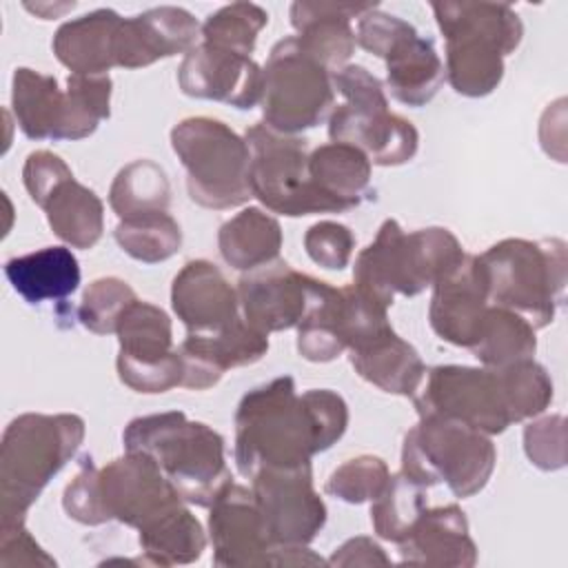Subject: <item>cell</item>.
<instances>
[{
  "instance_id": "6da1fadb",
  "label": "cell",
  "mask_w": 568,
  "mask_h": 568,
  "mask_svg": "<svg viewBox=\"0 0 568 568\" xmlns=\"http://www.w3.org/2000/svg\"><path fill=\"white\" fill-rule=\"evenodd\" d=\"M317 453H324L320 430L291 375L255 386L240 399L233 457L242 477L311 466Z\"/></svg>"
},
{
  "instance_id": "7a4b0ae2",
  "label": "cell",
  "mask_w": 568,
  "mask_h": 568,
  "mask_svg": "<svg viewBox=\"0 0 568 568\" xmlns=\"http://www.w3.org/2000/svg\"><path fill=\"white\" fill-rule=\"evenodd\" d=\"M124 450L149 455L169 477L178 495L209 508L233 481L224 455V437L182 410L135 417L122 433Z\"/></svg>"
},
{
  "instance_id": "3957f363",
  "label": "cell",
  "mask_w": 568,
  "mask_h": 568,
  "mask_svg": "<svg viewBox=\"0 0 568 568\" xmlns=\"http://www.w3.org/2000/svg\"><path fill=\"white\" fill-rule=\"evenodd\" d=\"M437 27L446 40V80L466 98L493 93L504 78V58L521 38L524 24L506 2H433Z\"/></svg>"
},
{
  "instance_id": "277c9868",
  "label": "cell",
  "mask_w": 568,
  "mask_h": 568,
  "mask_svg": "<svg viewBox=\"0 0 568 568\" xmlns=\"http://www.w3.org/2000/svg\"><path fill=\"white\" fill-rule=\"evenodd\" d=\"M84 433L75 413H22L9 422L0 446V526L27 519L47 484L78 453Z\"/></svg>"
},
{
  "instance_id": "5b68a950",
  "label": "cell",
  "mask_w": 568,
  "mask_h": 568,
  "mask_svg": "<svg viewBox=\"0 0 568 568\" xmlns=\"http://www.w3.org/2000/svg\"><path fill=\"white\" fill-rule=\"evenodd\" d=\"M464 257L459 240L448 229L428 226L406 233L397 220L388 217L355 257L353 284L390 308L395 295H419Z\"/></svg>"
},
{
  "instance_id": "8992f818",
  "label": "cell",
  "mask_w": 568,
  "mask_h": 568,
  "mask_svg": "<svg viewBox=\"0 0 568 568\" xmlns=\"http://www.w3.org/2000/svg\"><path fill=\"white\" fill-rule=\"evenodd\" d=\"M477 257L490 304L524 315L535 328L552 324L568 280L564 240L506 237Z\"/></svg>"
},
{
  "instance_id": "52a82bcc",
  "label": "cell",
  "mask_w": 568,
  "mask_h": 568,
  "mask_svg": "<svg viewBox=\"0 0 568 568\" xmlns=\"http://www.w3.org/2000/svg\"><path fill=\"white\" fill-rule=\"evenodd\" d=\"M495 464L490 435L448 417L419 415L404 435L402 473L426 488L446 484L459 499L484 490Z\"/></svg>"
},
{
  "instance_id": "ba28073f",
  "label": "cell",
  "mask_w": 568,
  "mask_h": 568,
  "mask_svg": "<svg viewBox=\"0 0 568 568\" xmlns=\"http://www.w3.org/2000/svg\"><path fill=\"white\" fill-rule=\"evenodd\" d=\"M333 87L344 95V104L328 115L331 142L359 149L377 166H399L415 158L419 133L410 120L388 111L379 78L366 67L346 64L333 73Z\"/></svg>"
},
{
  "instance_id": "9c48e42d",
  "label": "cell",
  "mask_w": 568,
  "mask_h": 568,
  "mask_svg": "<svg viewBox=\"0 0 568 568\" xmlns=\"http://www.w3.org/2000/svg\"><path fill=\"white\" fill-rule=\"evenodd\" d=\"M171 146L186 171L189 197L204 209H235L251 195L246 140L226 122L193 115L171 129Z\"/></svg>"
},
{
  "instance_id": "30bf717a",
  "label": "cell",
  "mask_w": 568,
  "mask_h": 568,
  "mask_svg": "<svg viewBox=\"0 0 568 568\" xmlns=\"http://www.w3.org/2000/svg\"><path fill=\"white\" fill-rule=\"evenodd\" d=\"M333 102V73L308 55L295 36L275 42L262 67V122L280 133L300 135L322 124Z\"/></svg>"
},
{
  "instance_id": "8fae6325",
  "label": "cell",
  "mask_w": 568,
  "mask_h": 568,
  "mask_svg": "<svg viewBox=\"0 0 568 568\" xmlns=\"http://www.w3.org/2000/svg\"><path fill=\"white\" fill-rule=\"evenodd\" d=\"M244 140L251 153V195L257 197L266 211L286 217L342 213L311 180L306 138L286 135L257 122L246 129Z\"/></svg>"
},
{
  "instance_id": "7c38bea8",
  "label": "cell",
  "mask_w": 568,
  "mask_h": 568,
  "mask_svg": "<svg viewBox=\"0 0 568 568\" xmlns=\"http://www.w3.org/2000/svg\"><path fill=\"white\" fill-rule=\"evenodd\" d=\"M417 415H439L486 435L504 433L513 422L495 368L433 366L413 395Z\"/></svg>"
},
{
  "instance_id": "4fadbf2b",
  "label": "cell",
  "mask_w": 568,
  "mask_h": 568,
  "mask_svg": "<svg viewBox=\"0 0 568 568\" xmlns=\"http://www.w3.org/2000/svg\"><path fill=\"white\" fill-rule=\"evenodd\" d=\"M251 490L273 550L308 546L326 524V504L313 488L311 466L260 470L251 477Z\"/></svg>"
},
{
  "instance_id": "5bb4252c",
  "label": "cell",
  "mask_w": 568,
  "mask_h": 568,
  "mask_svg": "<svg viewBox=\"0 0 568 568\" xmlns=\"http://www.w3.org/2000/svg\"><path fill=\"white\" fill-rule=\"evenodd\" d=\"M320 286L322 280L300 273L277 257L275 262L246 271L237 280L242 317L266 335L297 328Z\"/></svg>"
},
{
  "instance_id": "9a60e30c",
  "label": "cell",
  "mask_w": 568,
  "mask_h": 568,
  "mask_svg": "<svg viewBox=\"0 0 568 568\" xmlns=\"http://www.w3.org/2000/svg\"><path fill=\"white\" fill-rule=\"evenodd\" d=\"M100 493L111 519L135 530L184 504L162 468L149 455L133 450L100 468Z\"/></svg>"
},
{
  "instance_id": "2e32d148",
  "label": "cell",
  "mask_w": 568,
  "mask_h": 568,
  "mask_svg": "<svg viewBox=\"0 0 568 568\" xmlns=\"http://www.w3.org/2000/svg\"><path fill=\"white\" fill-rule=\"evenodd\" d=\"M178 84L184 95L215 100L246 111L260 104L262 67L248 55L200 42L184 53L178 69Z\"/></svg>"
},
{
  "instance_id": "e0dca14e",
  "label": "cell",
  "mask_w": 568,
  "mask_h": 568,
  "mask_svg": "<svg viewBox=\"0 0 568 568\" xmlns=\"http://www.w3.org/2000/svg\"><path fill=\"white\" fill-rule=\"evenodd\" d=\"M213 564L222 568L271 566L273 546L266 537L253 490L231 481L209 506Z\"/></svg>"
},
{
  "instance_id": "ac0fdd59",
  "label": "cell",
  "mask_w": 568,
  "mask_h": 568,
  "mask_svg": "<svg viewBox=\"0 0 568 568\" xmlns=\"http://www.w3.org/2000/svg\"><path fill=\"white\" fill-rule=\"evenodd\" d=\"M268 351V335L253 328L244 317L215 333H186L178 346L182 359V388L206 390L229 368L251 366Z\"/></svg>"
},
{
  "instance_id": "d6986e66",
  "label": "cell",
  "mask_w": 568,
  "mask_h": 568,
  "mask_svg": "<svg viewBox=\"0 0 568 568\" xmlns=\"http://www.w3.org/2000/svg\"><path fill=\"white\" fill-rule=\"evenodd\" d=\"M202 24L182 7H153L133 18H124L115 36V67L142 69L158 60L189 53Z\"/></svg>"
},
{
  "instance_id": "ffe728a7",
  "label": "cell",
  "mask_w": 568,
  "mask_h": 568,
  "mask_svg": "<svg viewBox=\"0 0 568 568\" xmlns=\"http://www.w3.org/2000/svg\"><path fill=\"white\" fill-rule=\"evenodd\" d=\"M488 306V286L479 257L466 253L448 275L433 284L428 322L439 339L470 348Z\"/></svg>"
},
{
  "instance_id": "44dd1931",
  "label": "cell",
  "mask_w": 568,
  "mask_h": 568,
  "mask_svg": "<svg viewBox=\"0 0 568 568\" xmlns=\"http://www.w3.org/2000/svg\"><path fill=\"white\" fill-rule=\"evenodd\" d=\"M171 308L186 333H215L242 317L237 288L209 260H191L171 284Z\"/></svg>"
},
{
  "instance_id": "7402d4cb",
  "label": "cell",
  "mask_w": 568,
  "mask_h": 568,
  "mask_svg": "<svg viewBox=\"0 0 568 568\" xmlns=\"http://www.w3.org/2000/svg\"><path fill=\"white\" fill-rule=\"evenodd\" d=\"M399 561L413 566L473 568L477 546L468 532L466 513L457 504L424 508L406 539L397 544Z\"/></svg>"
},
{
  "instance_id": "603a6c76",
  "label": "cell",
  "mask_w": 568,
  "mask_h": 568,
  "mask_svg": "<svg viewBox=\"0 0 568 568\" xmlns=\"http://www.w3.org/2000/svg\"><path fill=\"white\" fill-rule=\"evenodd\" d=\"M377 4L355 2H304L291 4V24L297 31L300 47L331 73L344 69L355 53L353 20L362 18Z\"/></svg>"
},
{
  "instance_id": "cb8c5ba5",
  "label": "cell",
  "mask_w": 568,
  "mask_h": 568,
  "mask_svg": "<svg viewBox=\"0 0 568 568\" xmlns=\"http://www.w3.org/2000/svg\"><path fill=\"white\" fill-rule=\"evenodd\" d=\"M386 62V87L406 106L428 104L442 89L446 73L430 38L408 24L382 55Z\"/></svg>"
},
{
  "instance_id": "d4e9b609",
  "label": "cell",
  "mask_w": 568,
  "mask_h": 568,
  "mask_svg": "<svg viewBox=\"0 0 568 568\" xmlns=\"http://www.w3.org/2000/svg\"><path fill=\"white\" fill-rule=\"evenodd\" d=\"M122 20L113 9H95L67 20L51 42L58 62L78 75H109L115 67L113 47Z\"/></svg>"
},
{
  "instance_id": "484cf974",
  "label": "cell",
  "mask_w": 568,
  "mask_h": 568,
  "mask_svg": "<svg viewBox=\"0 0 568 568\" xmlns=\"http://www.w3.org/2000/svg\"><path fill=\"white\" fill-rule=\"evenodd\" d=\"M348 353L355 373L390 395L413 397L426 377V366L417 348L402 339L395 328H388Z\"/></svg>"
},
{
  "instance_id": "4316f807",
  "label": "cell",
  "mask_w": 568,
  "mask_h": 568,
  "mask_svg": "<svg viewBox=\"0 0 568 568\" xmlns=\"http://www.w3.org/2000/svg\"><path fill=\"white\" fill-rule=\"evenodd\" d=\"M4 277L27 304H42L73 295L82 273L71 246H44L7 260Z\"/></svg>"
},
{
  "instance_id": "83f0119b",
  "label": "cell",
  "mask_w": 568,
  "mask_h": 568,
  "mask_svg": "<svg viewBox=\"0 0 568 568\" xmlns=\"http://www.w3.org/2000/svg\"><path fill=\"white\" fill-rule=\"evenodd\" d=\"M217 248L229 266L246 273L280 257L282 226L264 209L246 206L220 226Z\"/></svg>"
},
{
  "instance_id": "f1b7e54d",
  "label": "cell",
  "mask_w": 568,
  "mask_h": 568,
  "mask_svg": "<svg viewBox=\"0 0 568 568\" xmlns=\"http://www.w3.org/2000/svg\"><path fill=\"white\" fill-rule=\"evenodd\" d=\"M371 160L355 146L328 142L308 153V173L313 184L333 200L339 211L355 209L371 186Z\"/></svg>"
},
{
  "instance_id": "f546056e",
  "label": "cell",
  "mask_w": 568,
  "mask_h": 568,
  "mask_svg": "<svg viewBox=\"0 0 568 568\" xmlns=\"http://www.w3.org/2000/svg\"><path fill=\"white\" fill-rule=\"evenodd\" d=\"M55 237L71 248H93L104 231V204L75 178L64 180L42 204Z\"/></svg>"
},
{
  "instance_id": "4dcf8cb0",
  "label": "cell",
  "mask_w": 568,
  "mask_h": 568,
  "mask_svg": "<svg viewBox=\"0 0 568 568\" xmlns=\"http://www.w3.org/2000/svg\"><path fill=\"white\" fill-rule=\"evenodd\" d=\"M11 106L29 140H55L64 118V91L53 75L18 67L11 80Z\"/></svg>"
},
{
  "instance_id": "1f68e13d",
  "label": "cell",
  "mask_w": 568,
  "mask_h": 568,
  "mask_svg": "<svg viewBox=\"0 0 568 568\" xmlns=\"http://www.w3.org/2000/svg\"><path fill=\"white\" fill-rule=\"evenodd\" d=\"M138 532L146 564L153 566L193 564L206 548L204 528L200 519L189 510L186 501L164 513Z\"/></svg>"
},
{
  "instance_id": "d6a6232c",
  "label": "cell",
  "mask_w": 568,
  "mask_h": 568,
  "mask_svg": "<svg viewBox=\"0 0 568 568\" xmlns=\"http://www.w3.org/2000/svg\"><path fill=\"white\" fill-rule=\"evenodd\" d=\"M535 326L519 313L490 304L486 308L477 339L468 348L481 366L501 368L519 359H528L537 351Z\"/></svg>"
},
{
  "instance_id": "836d02e7",
  "label": "cell",
  "mask_w": 568,
  "mask_h": 568,
  "mask_svg": "<svg viewBox=\"0 0 568 568\" xmlns=\"http://www.w3.org/2000/svg\"><path fill=\"white\" fill-rule=\"evenodd\" d=\"M169 204V175L158 162L149 158L124 164L109 189V206L120 220L166 211Z\"/></svg>"
},
{
  "instance_id": "e575fe53",
  "label": "cell",
  "mask_w": 568,
  "mask_h": 568,
  "mask_svg": "<svg viewBox=\"0 0 568 568\" xmlns=\"http://www.w3.org/2000/svg\"><path fill=\"white\" fill-rule=\"evenodd\" d=\"M118 357L131 362H158L171 355L173 324L166 311L151 302L135 300L120 317L118 328Z\"/></svg>"
},
{
  "instance_id": "d590c367",
  "label": "cell",
  "mask_w": 568,
  "mask_h": 568,
  "mask_svg": "<svg viewBox=\"0 0 568 568\" xmlns=\"http://www.w3.org/2000/svg\"><path fill=\"white\" fill-rule=\"evenodd\" d=\"M297 353L308 362H333L346 351L339 322V288L322 282L313 304L297 324Z\"/></svg>"
},
{
  "instance_id": "8d00e7d4",
  "label": "cell",
  "mask_w": 568,
  "mask_h": 568,
  "mask_svg": "<svg viewBox=\"0 0 568 568\" xmlns=\"http://www.w3.org/2000/svg\"><path fill=\"white\" fill-rule=\"evenodd\" d=\"M426 486L410 479L406 473L390 475L384 490L371 501L373 530L393 544H399L410 532L417 517L428 506Z\"/></svg>"
},
{
  "instance_id": "74e56055",
  "label": "cell",
  "mask_w": 568,
  "mask_h": 568,
  "mask_svg": "<svg viewBox=\"0 0 568 568\" xmlns=\"http://www.w3.org/2000/svg\"><path fill=\"white\" fill-rule=\"evenodd\" d=\"M113 237L129 257L142 264L166 262L182 246V229L166 211L120 220Z\"/></svg>"
},
{
  "instance_id": "f35d334b",
  "label": "cell",
  "mask_w": 568,
  "mask_h": 568,
  "mask_svg": "<svg viewBox=\"0 0 568 568\" xmlns=\"http://www.w3.org/2000/svg\"><path fill=\"white\" fill-rule=\"evenodd\" d=\"M111 89L109 75L71 73L64 89V118L58 142L89 138L111 115Z\"/></svg>"
},
{
  "instance_id": "ab89813d",
  "label": "cell",
  "mask_w": 568,
  "mask_h": 568,
  "mask_svg": "<svg viewBox=\"0 0 568 568\" xmlns=\"http://www.w3.org/2000/svg\"><path fill=\"white\" fill-rule=\"evenodd\" d=\"M495 371L499 375L506 408L513 424L537 417L550 406L555 395L552 379L548 371L532 357L513 362Z\"/></svg>"
},
{
  "instance_id": "60d3db41",
  "label": "cell",
  "mask_w": 568,
  "mask_h": 568,
  "mask_svg": "<svg viewBox=\"0 0 568 568\" xmlns=\"http://www.w3.org/2000/svg\"><path fill=\"white\" fill-rule=\"evenodd\" d=\"M268 24V13L253 2H231L213 11L202 24V42L248 55L255 49L260 31Z\"/></svg>"
},
{
  "instance_id": "b9f144b4",
  "label": "cell",
  "mask_w": 568,
  "mask_h": 568,
  "mask_svg": "<svg viewBox=\"0 0 568 568\" xmlns=\"http://www.w3.org/2000/svg\"><path fill=\"white\" fill-rule=\"evenodd\" d=\"M138 300L129 282L106 275L93 280L80 300L78 320L80 324L95 335H111L118 328L122 313Z\"/></svg>"
},
{
  "instance_id": "7bdbcfd3",
  "label": "cell",
  "mask_w": 568,
  "mask_h": 568,
  "mask_svg": "<svg viewBox=\"0 0 568 568\" xmlns=\"http://www.w3.org/2000/svg\"><path fill=\"white\" fill-rule=\"evenodd\" d=\"M390 479L386 462L377 455H357L339 464L326 479L324 493L346 504L373 501Z\"/></svg>"
},
{
  "instance_id": "ee69618b",
  "label": "cell",
  "mask_w": 568,
  "mask_h": 568,
  "mask_svg": "<svg viewBox=\"0 0 568 568\" xmlns=\"http://www.w3.org/2000/svg\"><path fill=\"white\" fill-rule=\"evenodd\" d=\"M62 508L73 521L84 526H102L111 521V515L100 493V468L89 455L80 459L75 477L64 488Z\"/></svg>"
},
{
  "instance_id": "f6af8a7d",
  "label": "cell",
  "mask_w": 568,
  "mask_h": 568,
  "mask_svg": "<svg viewBox=\"0 0 568 568\" xmlns=\"http://www.w3.org/2000/svg\"><path fill=\"white\" fill-rule=\"evenodd\" d=\"M304 248L306 255L326 271H342L348 266L353 248H355V235L353 231L333 220H322L308 226L304 233Z\"/></svg>"
},
{
  "instance_id": "bcb514c9",
  "label": "cell",
  "mask_w": 568,
  "mask_h": 568,
  "mask_svg": "<svg viewBox=\"0 0 568 568\" xmlns=\"http://www.w3.org/2000/svg\"><path fill=\"white\" fill-rule=\"evenodd\" d=\"M115 368L120 382L135 393L155 395L182 386V359L178 348L158 362H131L118 357Z\"/></svg>"
},
{
  "instance_id": "7dc6e473",
  "label": "cell",
  "mask_w": 568,
  "mask_h": 568,
  "mask_svg": "<svg viewBox=\"0 0 568 568\" xmlns=\"http://www.w3.org/2000/svg\"><path fill=\"white\" fill-rule=\"evenodd\" d=\"M524 450L532 466L559 470L566 466V422L564 415H546L524 428Z\"/></svg>"
},
{
  "instance_id": "c3c4849f",
  "label": "cell",
  "mask_w": 568,
  "mask_h": 568,
  "mask_svg": "<svg viewBox=\"0 0 568 568\" xmlns=\"http://www.w3.org/2000/svg\"><path fill=\"white\" fill-rule=\"evenodd\" d=\"M69 178H73V171L69 169V164L60 155L47 149L29 153L22 166L24 189L40 209L47 202V197Z\"/></svg>"
},
{
  "instance_id": "681fc988",
  "label": "cell",
  "mask_w": 568,
  "mask_h": 568,
  "mask_svg": "<svg viewBox=\"0 0 568 568\" xmlns=\"http://www.w3.org/2000/svg\"><path fill=\"white\" fill-rule=\"evenodd\" d=\"M0 566H55V559L27 530L24 521L0 526Z\"/></svg>"
},
{
  "instance_id": "f907efd6",
  "label": "cell",
  "mask_w": 568,
  "mask_h": 568,
  "mask_svg": "<svg viewBox=\"0 0 568 568\" xmlns=\"http://www.w3.org/2000/svg\"><path fill=\"white\" fill-rule=\"evenodd\" d=\"M328 566H388L390 557L371 537H353L344 541L326 561Z\"/></svg>"
}]
</instances>
